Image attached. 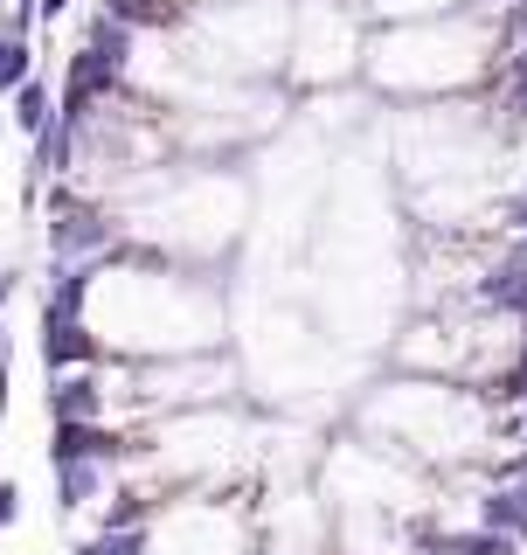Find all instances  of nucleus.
Returning <instances> with one entry per match:
<instances>
[{"mask_svg":"<svg viewBox=\"0 0 527 555\" xmlns=\"http://www.w3.org/2000/svg\"><path fill=\"white\" fill-rule=\"evenodd\" d=\"M493 8L465 0L451 14H424V22H389L368 28L361 49V91L382 104H437L465 98L493 83Z\"/></svg>","mask_w":527,"mask_h":555,"instance_id":"obj_1","label":"nucleus"},{"mask_svg":"<svg viewBox=\"0 0 527 555\" xmlns=\"http://www.w3.org/2000/svg\"><path fill=\"white\" fill-rule=\"evenodd\" d=\"M355 430L368 444L410 459L416 473L451 479L472 473L486 459V438H493V403H486L472 382H445V375H389L355 403Z\"/></svg>","mask_w":527,"mask_h":555,"instance_id":"obj_2","label":"nucleus"},{"mask_svg":"<svg viewBox=\"0 0 527 555\" xmlns=\"http://www.w3.org/2000/svg\"><path fill=\"white\" fill-rule=\"evenodd\" d=\"M361 49H368V22L355 0H298L292 8V42H285V83L292 98H326L361 83Z\"/></svg>","mask_w":527,"mask_h":555,"instance_id":"obj_3","label":"nucleus"},{"mask_svg":"<svg viewBox=\"0 0 527 555\" xmlns=\"http://www.w3.org/2000/svg\"><path fill=\"white\" fill-rule=\"evenodd\" d=\"M49 473H56V514L77 520L83 507H98V500L112 493V479L126 473V465H104V459H49Z\"/></svg>","mask_w":527,"mask_h":555,"instance_id":"obj_4","label":"nucleus"},{"mask_svg":"<svg viewBox=\"0 0 527 555\" xmlns=\"http://www.w3.org/2000/svg\"><path fill=\"white\" fill-rule=\"evenodd\" d=\"M104 361V347L98 334L83 320H56V326H42V369L49 375H69V369H98Z\"/></svg>","mask_w":527,"mask_h":555,"instance_id":"obj_5","label":"nucleus"},{"mask_svg":"<svg viewBox=\"0 0 527 555\" xmlns=\"http://www.w3.org/2000/svg\"><path fill=\"white\" fill-rule=\"evenodd\" d=\"M49 118H56V77H49V69H35L22 91H8V126H14V139H35Z\"/></svg>","mask_w":527,"mask_h":555,"instance_id":"obj_6","label":"nucleus"},{"mask_svg":"<svg viewBox=\"0 0 527 555\" xmlns=\"http://www.w3.org/2000/svg\"><path fill=\"white\" fill-rule=\"evenodd\" d=\"M98 14H112V22H126L139 35H173L188 22L181 0H98Z\"/></svg>","mask_w":527,"mask_h":555,"instance_id":"obj_7","label":"nucleus"},{"mask_svg":"<svg viewBox=\"0 0 527 555\" xmlns=\"http://www.w3.org/2000/svg\"><path fill=\"white\" fill-rule=\"evenodd\" d=\"M35 69H42V56H35L28 35H0V104H8V91H22Z\"/></svg>","mask_w":527,"mask_h":555,"instance_id":"obj_8","label":"nucleus"},{"mask_svg":"<svg viewBox=\"0 0 527 555\" xmlns=\"http://www.w3.org/2000/svg\"><path fill=\"white\" fill-rule=\"evenodd\" d=\"M35 28H42L35 0H8V8H0V35H28V42H35Z\"/></svg>","mask_w":527,"mask_h":555,"instance_id":"obj_9","label":"nucleus"},{"mask_svg":"<svg viewBox=\"0 0 527 555\" xmlns=\"http://www.w3.org/2000/svg\"><path fill=\"white\" fill-rule=\"evenodd\" d=\"M22 507H28L22 479H0V534H14V528H22Z\"/></svg>","mask_w":527,"mask_h":555,"instance_id":"obj_10","label":"nucleus"},{"mask_svg":"<svg viewBox=\"0 0 527 555\" xmlns=\"http://www.w3.org/2000/svg\"><path fill=\"white\" fill-rule=\"evenodd\" d=\"M35 14H42V22H63V14H77V0H35Z\"/></svg>","mask_w":527,"mask_h":555,"instance_id":"obj_11","label":"nucleus"},{"mask_svg":"<svg viewBox=\"0 0 527 555\" xmlns=\"http://www.w3.org/2000/svg\"><path fill=\"white\" fill-rule=\"evenodd\" d=\"M520 555H527V548H520Z\"/></svg>","mask_w":527,"mask_h":555,"instance_id":"obj_12","label":"nucleus"}]
</instances>
